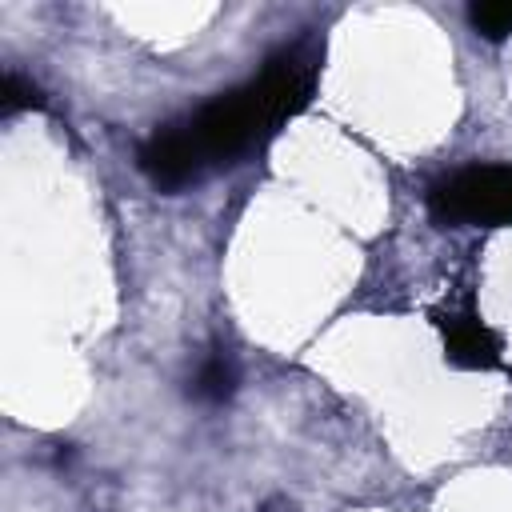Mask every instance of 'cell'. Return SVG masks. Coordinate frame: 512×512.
I'll return each mask as SVG.
<instances>
[{"label": "cell", "instance_id": "obj_2", "mask_svg": "<svg viewBox=\"0 0 512 512\" xmlns=\"http://www.w3.org/2000/svg\"><path fill=\"white\" fill-rule=\"evenodd\" d=\"M428 216L440 228H508L512 164H468L428 188Z\"/></svg>", "mask_w": 512, "mask_h": 512}, {"label": "cell", "instance_id": "obj_1", "mask_svg": "<svg viewBox=\"0 0 512 512\" xmlns=\"http://www.w3.org/2000/svg\"><path fill=\"white\" fill-rule=\"evenodd\" d=\"M320 76V48L296 40L276 48L244 84L216 92L192 112L164 120L136 148L140 176L164 192L180 196L208 176H220L260 152L280 124L308 108Z\"/></svg>", "mask_w": 512, "mask_h": 512}, {"label": "cell", "instance_id": "obj_5", "mask_svg": "<svg viewBox=\"0 0 512 512\" xmlns=\"http://www.w3.org/2000/svg\"><path fill=\"white\" fill-rule=\"evenodd\" d=\"M28 108H48V96H44V88L36 84V80H28V76H20V72H4V80H0V112L4 116H16V112H28Z\"/></svg>", "mask_w": 512, "mask_h": 512}, {"label": "cell", "instance_id": "obj_6", "mask_svg": "<svg viewBox=\"0 0 512 512\" xmlns=\"http://www.w3.org/2000/svg\"><path fill=\"white\" fill-rule=\"evenodd\" d=\"M468 24L484 40H508L512 36V4H472Z\"/></svg>", "mask_w": 512, "mask_h": 512}, {"label": "cell", "instance_id": "obj_3", "mask_svg": "<svg viewBox=\"0 0 512 512\" xmlns=\"http://www.w3.org/2000/svg\"><path fill=\"white\" fill-rule=\"evenodd\" d=\"M432 324L444 336V360L452 368L464 372H492L504 368V344L500 336L480 320L472 292H464L460 300H444L440 308H432Z\"/></svg>", "mask_w": 512, "mask_h": 512}, {"label": "cell", "instance_id": "obj_4", "mask_svg": "<svg viewBox=\"0 0 512 512\" xmlns=\"http://www.w3.org/2000/svg\"><path fill=\"white\" fill-rule=\"evenodd\" d=\"M236 388H240L236 356H232L224 344H212V348L200 356L196 372L188 376V396H192L196 404L220 408V404H228V400L236 396Z\"/></svg>", "mask_w": 512, "mask_h": 512}]
</instances>
